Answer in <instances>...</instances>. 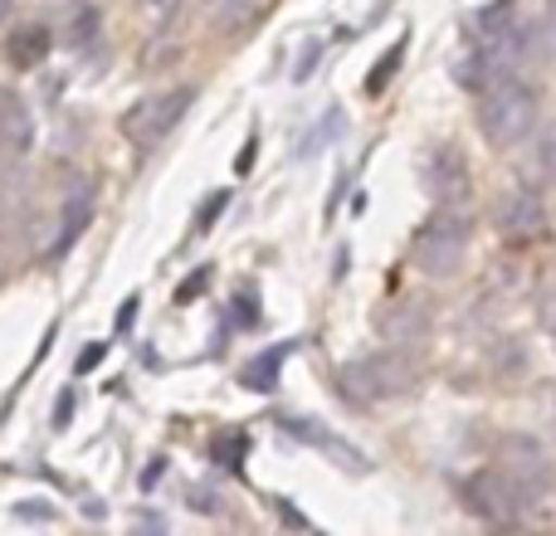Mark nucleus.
Returning <instances> with one entry per match:
<instances>
[{"mask_svg": "<svg viewBox=\"0 0 556 536\" xmlns=\"http://www.w3.org/2000/svg\"><path fill=\"white\" fill-rule=\"evenodd\" d=\"M479 127L493 146H518L538 127V93L522 78H503L479 93Z\"/></svg>", "mask_w": 556, "mask_h": 536, "instance_id": "nucleus-1", "label": "nucleus"}, {"mask_svg": "<svg viewBox=\"0 0 556 536\" xmlns=\"http://www.w3.org/2000/svg\"><path fill=\"white\" fill-rule=\"evenodd\" d=\"M532 39H538V29H528V25H498V29H483V44L473 49V59H469V84H479V88H489V84H503V78H518V68H522V59H528V49H532Z\"/></svg>", "mask_w": 556, "mask_h": 536, "instance_id": "nucleus-2", "label": "nucleus"}, {"mask_svg": "<svg viewBox=\"0 0 556 536\" xmlns=\"http://www.w3.org/2000/svg\"><path fill=\"white\" fill-rule=\"evenodd\" d=\"M342 381H346V391L362 395V400H391V395H405L420 381V366L405 352H371L346 366Z\"/></svg>", "mask_w": 556, "mask_h": 536, "instance_id": "nucleus-3", "label": "nucleus"}, {"mask_svg": "<svg viewBox=\"0 0 556 536\" xmlns=\"http://www.w3.org/2000/svg\"><path fill=\"white\" fill-rule=\"evenodd\" d=\"M464 254H469V220L454 215L450 205H444V215L425 220L420 234H415V244H410V259L420 264L425 273H434V278L454 273V268L464 264Z\"/></svg>", "mask_w": 556, "mask_h": 536, "instance_id": "nucleus-4", "label": "nucleus"}, {"mask_svg": "<svg viewBox=\"0 0 556 536\" xmlns=\"http://www.w3.org/2000/svg\"><path fill=\"white\" fill-rule=\"evenodd\" d=\"M464 498H469V508L479 512V518H489V522H518L522 512L538 502L528 488H522L518 473H508V469L473 473V478L464 483Z\"/></svg>", "mask_w": 556, "mask_h": 536, "instance_id": "nucleus-5", "label": "nucleus"}, {"mask_svg": "<svg viewBox=\"0 0 556 536\" xmlns=\"http://www.w3.org/2000/svg\"><path fill=\"white\" fill-rule=\"evenodd\" d=\"M191 103H195V88H172V93H162V98H142V103L123 117V137L147 152V146H156L176 123H181Z\"/></svg>", "mask_w": 556, "mask_h": 536, "instance_id": "nucleus-6", "label": "nucleus"}, {"mask_svg": "<svg viewBox=\"0 0 556 536\" xmlns=\"http://www.w3.org/2000/svg\"><path fill=\"white\" fill-rule=\"evenodd\" d=\"M425 186H430V195L440 205H459L464 195H469V166H464L454 142L434 146V152L425 156Z\"/></svg>", "mask_w": 556, "mask_h": 536, "instance_id": "nucleus-7", "label": "nucleus"}, {"mask_svg": "<svg viewBox=\"0 0 556 536\" xmlns=\"http://www.w3.org/2000/svg\"><path fill=\"white\" fill-rule=\"evenodd\" d=\"M542 225H547V210H542V195L538 191H508L498 201V230L508 240H538Z\"/></svg>", "mask_w": 556, "mask_h": 536, "instance_id": "nucleus-8", "label": "nucleus"}, {"mask_svg": "<svg viewBox=\"0 0 556 536\" xmlns=\"http://www.w3.org/2000/svg\"><path fill=\"white\" fill-rule=\"evenodd\" d=\"M29 146V113L20 98L0 93V171H5V162H15L20 152Z\"/></svg>", "mask_w": 556, "mask_h": 536, "instance_id": "nucleus-9", "label": "nucleus"}, {"mask_svg": "<svg viewBox=\"0 0 556 536\" xmlns=\"http://www.w3.org/2000/svg\"><path fill=\"white\" fill-rule=\"evenodd\" d=\"M278 424H283L288 434H298V439H307V444H317V449H327V454H337V459L346 463V469H362V454L352 449L346 439H337L332 430H317V424H307L303 414H278Z\"/></svg>", "mask_w": 556, "mask_h": 536, "instance_id": "nucleus-10", "label": "nucleus"}, {"mask_svg": "<svg viewBox=\"0 0 556 536\" xmlns=\"http://www.w3.org/2000/svg\"><path fill=\"white\" fill-rule=\"evenodd\" d=\"M425 332H430V312H425V303H395L391 312L381 317L386 342H420Z\"/></svg>", "mask_w": 556, "mask_h": 536, "instance_id": "nucleus-11", "label": "nucleus"}, {"mask_svg": "<svg viewBox=\"0 0 556 536\" xmlns=\"http://www.w3.org/2000/svg\"><path fill=\"white\" fill-rule=\"evenodd\" d=\"M288 352H293V342L288 346H274V352H260L250 366L240 371V381L250 385V391H274L278 385V371H283V361H288Z\"/></svg>", "mask_w": 556, "mask_h": 536, "instance_id": "nucleus-12", "label": "nucleus"}, {"mask_svg": "<svg viewBox=\"0 0 556 536\" xmlns=\"http://www.w3.org/2000/svg\"><path fill=\"white\" fill-rule=\"evenodd\" d=\"M45 54H49V29L25 25L10 35V59H15V68H35Z\"/></svg>", "mask_w": 556, "mask_h": 536, "instance_id": "nucleus-13", "label": "nucleus"}, {"mask_svg": "<svg viewBox=\"0 0 556 536\" xmlns=\"http://www.w3.org/2000/svg\"><path fill=\"white\" fill-rule=\"evenodd\" d=\"M405 49H410V35H405V39H395V44L381 54V64H376V74L366 78V93H381V88L391 84V74H395V64H401V59H405Z\"/></svg>", "mask_w": 556, "mask_h": 536, "instance_id": "nucleus-14", "label": "nucleus"}, {"mask_svg": "<svg viewBox=\"0 0 556 536\" xmlns=\"http://www.w3.org/2000/svg\"><path fill=\"white\" fill-rule=\"evenodd\" d=\"M250 449V439L244 434H225V439H215V463H225V469H240V454Z\"/></svg>", "mask_w": 556, "mask_h": 536, "instance_id": "nucleus-15", "label": "nucleus"}, {"mask_svg": "<svg viewBox=\"0 0 556 536\" xmlns=\"http://www.w3.org/2000/svg\"><path fill=\"white\" fill-rule=\"evenodd\" d=\"M93 35H98V10H78V20L68 25V39H74V44H88Z\"/></svg>", "mask_w": 556, "mask_h": 536, "instance_id": "nucleus-16", "label": "nucleus"}, {"mask_svg": "<svg viewBox=\"0 0 556 536\" xmlns=\"http://www.w3.org/2000/svg\"><path fill=\"white\" fill-rule=\"evenodd\" d=\"M225 205H230V195H225V191H220V195H211V201L201 205V215H195V230H201V234L211 230V225H215V215H220Z\"/></svg>", "mask_w": 556, "mask_h": 536, "instance_id": "nucleus-17", "label": "nucleus"}, {"mask_svg": "<svg viewBox=\"0 0 556 536\" xmlns=\"http://www.w3.org/2000/svg\"><path fill=\"white\" fill-rule=\"evenodd\" d=\"M205 283H211V268H201V273H195V278H186V283H181V293H176V303H191V297L201 293Z\"/></svg>", "mask_w": 556, "mask_h": 536, "instance_id": "nucleus-18", "label": "nucleus"}, {"mask_svg": "<svg viewBox=\"0 0 556 536\" xmlns=\"http://www.w3.org/2000/svg\"><path fill=\"white\" fill-rule=\"evenodd\" d=\"M542 166H547V176H556V123L542 132Z\"/></svg>", "mask_w": 556, "mask_h": 536, "instance_id": "nucleus-19", "label": "nucleus"}, {"mask_svg": "<svg viewBox=\"0 0 556 536\" xmlns=\"http://www.w3.org/2000/svg\"><path fill=\"white\" fill-rule=\"evenodd\" d=\"M74 391H64L59 395V405H54V430H68V414H74Z\"/></svg>", "mask_w": 556, "mask_h": 536, "instance_id": "nucleus-20", "label": "nucleus"}, {"mask_svg": "<svg viewBox=\"0 0 556 536\" xmlns=\"http://www.w3.org/2000/svg\"><path fill=\"white\" fill-rule=\"evenodd\" d=\"M103 352H108V346H103V342H93V346H88V352H84V356H78V375H84V371H93V366H98V361H103Z\"/></svg>", "mask_w": 556, "mask_h": 536, "instance_id": "nucleus-21", "label": "nucleus"}, {"mask_svg": "<svg viewBox=\"0 0 556 536\" xmlns=\"http://www.w3.org/2000/svg\"><path fill=\"white\" fill-rule=\"evenodd\" d=\"M137 303H142V297H127V303H123V312H117V332H127V327H132V317H137Z\"/></svg>", "mask_w": 556, "mask_h": 536, "instance_id": "nucleus-22", "label": "nucleus"}, {"mask_svg": "<svg viewBox=\"0 0 556 536\" xmlns=\"http://www.w3.org/2000/svg\"><path fill=\"white\" fill-rule=\"evenodd\" d=\"M172 5H176V0H142V10H147V15H156V20L172 15Z\"/></svg>", "mask_w": 556, "mask_h": 536, "instance_id": "nucleus-23", "label": "nucleus"}, {"mask_svg": "<svg viewBox=\"0 0 556 536\" xmlns=\"http://www.w3.org/2000/svg\"><path fill=\"white\" fill-rule=\"evenodd\" d=\"M191 502H195V508H201V512H220V502H215V493H201V488H195V493H191Z\"/></svg>", "mask_w": 556, "mask_h": 536, "instance_id": "nucleus-24", "label": "nucleus"}, {"mask_svg": "<svg viewBox=\"0 0 556 536\" xmlns=\"http://www.w3.org/2000/svg\"><path fill=\"white\" fill-rule=\"evenodd\" d=\"M254 146H260V142L250 137V142H244V152H240V162H235V171H250V166H254Z\"/></svg>", "mask_w": 556, "mask_h": 536, "instance_id": "nucleus-25", "label": "nucleus"}, {"mask_svg": "<svg viewBox=\"0 0 556 536\" xmlns=\"http://www.w3.org/2000/svg\"><path fill=\"white\" fill-rule=\"evenodd\" d=\"M15 518H39V522H49V518H54V508H29V502H25V508H15Z\"/></svg>", "mask_w": 556, "mask_h": 536, "instance_id": "nucleus-26", "label": "nucleus"}, {"mask_svg": "<svg viewBox=\"0 0 556 536\" xmlns=\"http://www.w3.org/2000/svg\"><path fill=\"white\" fill-rule=\"evenodd\" d=\"M542 322H547V332L556 336V293L547 297V307H542Z\"/></svg>", "mask_w": 556, "mask_h": 536, "instance_id": "nucleus-27", "label": "nucleus"}, {"mask_svg": "<svg viewBox=\"0 0 556 536\" xmlns=\"http://www.w3.org/2000/svg\"><path fill=\"white\" fill-rule=\"evenodd\" d=\"M538 35H547V39H552V49H556V0H552V10H547V25H542Z\"/></svg>", "mask_w": 556, "mask_h": 536, "instance_id": "nucleus-28", "label": "nucleus"}, {"mask_svg": "<svg viewBox=\"0 0 556 536\" xmlns=\"http://www.w3.org/2000/svg\"><path fill=\"white\" fill-rule=\"evenodd\" d=\"M162 469H166V463H152V469H147V473H142V488H152V483H156V478H162Z\"/></svg>", "mask_w": 556, "mask_h": 536, "instance_id": "nucleus-29", "label": "nucleus"}, {"mask_svg": "<svg viewBox=\"0 0 556 536\" xmlns=\"http://www.w3.org/2000/svg\"><path fill=\"white\" fill-rule=\"evenodd\" d=\"M5 10H10V0H0V15H5Z\"/></svg>", "mask_w": 556, "mask_h": 536, "instance_id": "nucleus-30", "label": "nucleus"}]
</instances>
